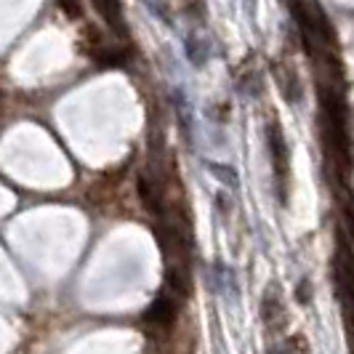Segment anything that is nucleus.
Masks as SVG:
<instances>
[{
    "instance_id": "nucleus-1",
    "label": "nucleus",
    "mask_w": 354,
    "mask_h": 354,
    "mask_svg": "<svg viewBox=\"0 0 354 354\" xmlns=\"http://www.w3.org/2000/svg\"><path fill=\"white\" fill-rule=\"evenodd\" d=\"M333 280H336V293L344 306V319L352 333V299H354V264H352V245L349 234L338 232V250L333 261Z\"/></svg>"
},
{
    "instance_id": "nucleus-2",
    "label": "nucleus",
    "mask_w": 354,
    "mask_h": 354,
    "mask_svg": "<svg viewBox=\"0 0 354 354\" xmlns=\"http://www.w3.org/2000/svg\"><path fill=\"white\" fill-rule=\"evenodd\" d=\"M266 142H269V155H272V168L277 176V192L280 200H288V174H290V155H288V144H285L283 128L277 120H269L266 125Z\"/></svg>"
},
{
    "instance_id": "nucleus-3",
    "label": "nucleus",
    "mask_w": 354,
    "mask_h": 354,
    "mask_svg": "<svg viewBox=\"0 0 354 354\" xmlns=\"http://www.w3.org/2000/svg\"><path fill=\"white\" fill-rule=\"evenodd\" d=\"M261 319H264L266 330L269 333H280L288 325V309H285L283 299H280V288L269 285L261 299Z\"/></svg>"
},
{
    "instance_id": "nucleus-4",
    "label": "nucleus",
    "mask_w": 354,
    "mask_h": 354,
    "mask_svg": "<svg viewBox=\"0 0 354 354\" xmlns=\"http://www.w3.org/2000/svg\"><path fill=\"white\" fill-rule=\"evenodd\" d=\"M319 104H322V118L325 120L341 125V128H349V106L336 88L322 86L319 88Z\"/></svg>"
},
{
    "instance_id": "nucleus-5",
    "label": "nucleus",
    "mask_w": 354,
    "mask_h": 354,
    "mask_svg": "<svg viewBox=\"0 0 354 354\" xmlns=\"http://www.w3.org/2000/svg\"><path fill=\"white\" fill-rule=\"evenodd\" d=\"M176 315H178L176 304L162 296V299H158V301L147 309L144 319H147V322H152V325H160V328H171V325L176 322Z\"/></svg>"
},
{
    "instance_id": "nucleus-6",
    "label": "nucleus",
    "mask_w": 354,
    "mask_h": 354,
    "mask_svg": "<svg viewBox=\"0 0 354 354\" xmlns=\"http://www.w3.org/2000/svg\"><path fill=\"white\" fill-rule=\"evenodd\" d=\"M136 192H139L142 205L152 213V216H160V213H162V197H160V187H155V184H152V178L142 174V176L136 178Z\"/></svg>"
},
{
    "instance_id": "nucleus-7",
    "label": "nucleus",
    "mask_w": 354,
    "mask_h": 354,
    "mask_svg": "<svg viewBox=\"0 0 354 354\" xmlns=\"http://www.w3.org/2000/svg\"><path fill=\"white\" fill-rule=\"evenodd\" d=\"M91 3L115 32H123V3L120 0H91Z\"/></svg>"
},
{
    "instance_id": "nucleus-8",
    "label": "nucleus",
    "mask_w": 354,
    "mask_h": 354,
    "mask_svg": "<svg viewBox=\"0 0 354 354\" xmlns=\"http://www.w3.org/2000/svg\"><path fill=\"white\" fill-rule=\"evenodd\" d=\"M155 234H158V243H160V248H162V256H165V259L181 256L184 243H181V237L176 234V230H171V227H158Z\"/></svg>"
},
{
    "instance_id": "nucleus-9",
    "label": "nucleus",
    "mask_w": 354,
    "mask_h": 354,
    "mask_svg": "<svg viewBox=\"0 0 354 354\" xmlns=\"http://www.w3.org/2000/svg\"><path fill=\"white\" fill-rule=\"evenodd\" d=\"M165 283H168V288H174L178 296H189V293H192V285H189L187 272L178 269V266H171V269L165 272Z\"/></svg>"
},
{
    "instance_id": "nucleus-10",
    "label": "nucleus",
    "mask_w": 354,
    "mask_h": 354,
    "mask_svg": "<svg viewBox=\"0 0 354 354\" xmlns=\"http://www.w3.org/2000/svg\"><path fill=\"white\" fill-rule=\"evenodd\" d=\"M96 64L99 67H125L128 59H125L123 51H106V48H102V51H96Z\"/></svg>"
},
{
    "instance_id": "nucleus-11",
    "label": "nucleus",
    "mask_w": 354,
    "mask_h": 354,
    "mask_svg": "<svg viewBox=\"0 0 354 354\" xmlns=\"http://www.w3.org/2000/svg\"><path fill=\"white\" fill-rule=\"evenodd\" d=\"M208 171H211L216 178H221L227 187H237L240 184V178L234 174V168H227V165H221V162H208Z\"/></svg>"
},
{
    "instance_id": "nucleus-12",
    "label": "nucleus",
    "mask_w": 354,
    "mask_h": 354,
    "mask_svg": "<svg viewBox=\"0 0 354 354\" xmlns=\"http://www.w3.org/2000/svg\"><path fill=\"white\" fill-rule=\"evenodd\" d=\"M56 3H59V8H62L70 19L83 17V6H80V0H56Z\"/></svg>"
},
{
    "instance_id": "nucleus-13",
    "label": "nucleus",
    "mask_w": 354,
    "mask_h": 354,
    "mask_svg": "<svg viewBox=\"0 0 354 354\" xmlns=\"http://www.w3.org/2000/svg\"><path fill=\"white\" fill-rule=\"evenodd\" d=\"M283 349L285 352H309V344H306V338L304 336H290Z\"/></svg>"
},
{
    "instance_id": "nucleus-14",
    "label": "nucleus",
    "mask_w": 354,
    "mask_h": 354,
    "mask_svg": "<svg viewBox=\"0 0 354 354\" xmlns=\"http://www.w3.org/2000/svg\"><path fill=\"white\" fill-rule=\"evenodd\" d=\"M301 304H309V283H301L299 285V296H296Z\"/></svg>"
}]
</instances>
